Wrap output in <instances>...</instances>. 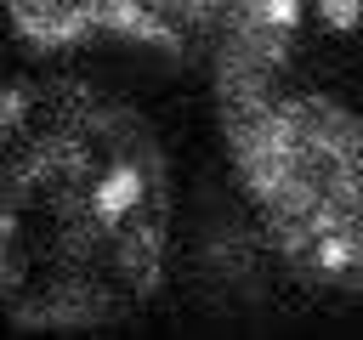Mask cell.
Wrapping results in <instances>:
<instances>
[{"instance_id":"4","label":"cell","mask_w":363,"mask_h":340,"mask_svg":"<svg viewBox=\"0 0 363 340\" xmlns=\"http://www.w3.org/2000/svg\"><path fill=\"white\" fill-rule=\"evenodd\" d=\"M11 34L34 51H74L96 40L147 45V51H182L187 34L159 17L147 0H0Z\"/></svg>"},{"instance_id":"1","label":"cell","mask_w":363,"mask_h":340,"mask_svg":"<svg viewBox=\"0 0 363 340\" xmlns=\"http://www.w3.org/2000/svg\"><path fill=\"white\" fill-rule=\"evenodd\" d=\"M170 255L153 125L79 74L0 85V323L91 334L136 317Z\"/></svg>"},{"instance_id":"3","label":"cell","mask_w":363,"mask_h":340,"mask_svg":"<svg viewBox=\"0 0 363 340\" xmlns=\"http://www.w3.org/2000/svg\"><path fill=\"white\" fill-rule=\"evenodd\" d=\"M301 11L306 0H193L187 40L210 51L216 108L278 91L301 34Z\"/></svg>"},{"instance_id":"6","label":"cell","mask_w":363,"mask_h":340,"mask_svg":"<svg viewBox=\"0 0 363 340\" xmlns=\"http://www.w3.org/2000/svg\"><path fill=\"white\" fill-rule=\"evenodd\" d=\"M147 6H153V11H159V17H170V23H176V28H182V34H187V28H193V0H147Z\"/></svg>"},{"instance_id":"2","label":"cell","mask_w":363,"mask_h":340,"mask_svg":"<svg viewBox=\"0 0 363 340\" xmlns=\"http://www.w3.org/2000/svg\"><path fill=\"white\" fill-rule=\"evenodd\" d=\"M233 176L295 278L363 300V119L312 91L221 102Z\"/></svg>"},{"instance_id":"5","label":"cell","mask_w":363,"mask_h":340,"mask_svg":"<svg viewBox=\"0 0 363 340\" xmlns=\"http://www.w3.org/2000/svg\"><path fill=\"white\" fill-rule=\"evenodd\" d=\"M312 6L329 28H357L363 23V0H312Z\"/></svg>"}]
</instances>
